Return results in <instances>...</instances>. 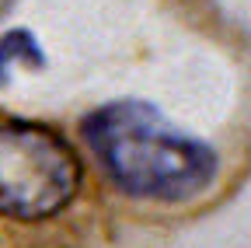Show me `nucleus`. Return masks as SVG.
<instances>
[{
	"label": "nucleus",
	"mask_w": 251,
	"mask_h": 248,
	"mask_svg": "<svg viewBox=\"0 0 251 248\" xmlns=\"http://www.w3.org/2000/svg\"><path fill=\"white\" fill-rule=\"evenodd\" d=\"M80 133L112 185L133 199L181 203L216 178V150L147 102H108L84 115Z\"/></svg>",
	"instance_id": "1"
},
{
	"label": "nucleus",
	"mask_w": 251,
	"mask_h": 248,
	"mask_svg": "<svg viewBox=\"0 0 251 248\" xmlns=\"http://www.w3.org/2000/svg\"><path fill=\"white\" fill-rule=\"evenodd\" d=\"M80 185V161L67 137L31 119L0 115V217L49 220Z\"/></svg>",
	"instance_id": "2"
},
{
	"label": "nucleus",
	"mask_w": 251,
	"mask_h": 248,
	"mask_svg": "<svg viewBox=\"0 0 251 248\" xmlns=\"http://www.w3.org/2000/svg\"><path fill=\"white\" fill-rule=\"evenodd\" d=\"M46 56L28 32H7L0 39V84L11 81L14 67H42Z\"/></svg>",
	"instance_id": "3"
}]
</instances>
